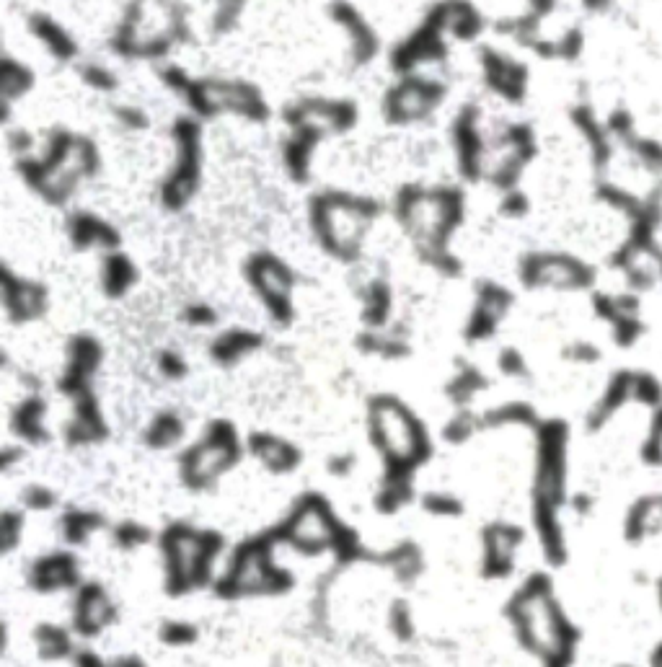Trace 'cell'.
I'll return each instance as SVG.
<instances>
[{
  "instance_id": "cell-40",
  "label": "cell",
  "mask_w": 662,
  "mask_h": 667,
  "mask_svg": "<svg viewBox=\"0 0 662 667\" xmlns=\"http://www.w3.org/2000/svg\"><path fill=\"white\" fill-rule=\"evenodd\" d=\"M37 647L44 660H63L70 655L73 642H70L68 631H63L60 626H39Z\"/></svg>"
},
{
  "instance_id": "cell-6",
  "label": "cell",
  "mask_w": 662,
  "mask_h": 667,
  "mask_svg": "<svg viewBox=\"0 0 662 667\" xmlns=\"http://www.w3.org/2000/svg\"><path fill=\"white\" fill-rule=\"evenodd\" d=\"M448 83L427 73L399 75L391 86L383 91L381 117L388 127H417L443 109L448 101Z\"/></svg>"
},
{
  "instance_id": "cell-52",
  "label": "cell",
  "mask_w": 662,
  "mask_h": 667,
  "mask_svg": "<svg viewBox=\"0 0 662 667\" xmlns=\"http://www.w3.org/2000/svg\"><path fill=\"white\" fill-rule=\"evenodd\" d=\"M425 510L432 515H458L461 512V502L450 494H430L425 499Z\"/></svg>"
},
{
  "instance_id": "cell-19",
  "label": "cell",
  "mask_w": 662,
  "mask_h": 667,
  "mask_svg": "<svg viewBox=\"0 0 662 667\" xmlns=\"http://www.w3.org/2000/svg\"><path fill=\"white\" fill-rule=\"evenodd\" d=\"M0 300H3L6 318L16 326L34 324V321L44 318L50 311V290H47V285L34 280V277L21 275L11 264L3 267Z\"/></svg>"
},
{
  "instance_id": "cell-1",
  "label": "cell",
  "mask_w": 662,
  "mask_h": 667,
  "mask_svg": "<svg viewBox=\"0 0 662 667\" xmlns=\"http://www.w3.org/2000/svg\"><path fill=\"white\" fill-rule=\"evenodd\" d=\"M386 205L378 197L352 189L326 187L306 200V223L313 241L329 259L357 264L365 254V241Z\"/></svg>"
},
{
  "instance_id": "cell-58",
  "label": "cell",
  "mask_w": 662,
  "mask_h": 667,
  "mask_svg": "<svg viewBox=\"0 0 662 667\" xmlns=\"http://www.w3.org/2000/svg\"><path fill=\"white\" fill-rule=\"evenodd\" d=\"M3 543H6V549H13V533L19 530L21 525V515L19 512H6L3 515Z\"/></svg>"
},
{
  "instance_id": "cell-7",
  "label": "cell",
  "mask_w": 662,
  "mask_h": 667,
  "mask_svg": "<svg viewBox=\"0 0 662 667\" xmlns=\"http://www.w3.org/2000/svg\"><path fill=\"white\" fill-rule=\"evenodd\" d=\"M244 280L257 295L267 316L277 326H290L295 318V287L298 275L277 251L257 249L244 259Z\"/></svg>"
},
{
  "instance_id": "cell-32",
  "label": "cell",
  "mask_w": 662,
  "mask_h": 667,
  "mask_svg": "<svg viewBox=\"0 0 662 667\" xmlns=\"http://www.w3.org/2000/svg\"><path fill=\"white\" fill-rule=\"evenodd\" d=\"M29 580L42 593H55V590H65L78 580V567L70 554H50L34 564Z\"/></svg>"
},
{
  "instance_id": "cell-28",
  "label": "cell",
  "mask_w": 662,
  "mask_h": 667,
  "mask_svg": "<svg viewBox=\"0 0 662 667\" xmlns=\"http://www.w3.org/2000/svg\"><path fill=\"white\" fill-rule=\"evenodd\" d=\"M450 42L476 44L489 29V21L474 0H443Z\"/></svg>"
},
{
  "instance_id": "cell-46",
  "label": "cell",
  "mask_w": 662,
  "mask_h": 667,
  "mask_svg": "<svg viewBox=\"0 0 662 667\" xmlns=\"http://www.w3.org/2000/svg\"><path fill=\"white\" fill-rule=\"evenodd\" d=\"M497 368H500V373L505 375V378H515V381H523V378L531 375L528 362H525L523 352H520L518 347H505V350L497 355Z\"/></svg>"
},
{
  "instance_id": "cell-47",
  "label": "cell",
  "mask_w": 662,
  "mask_h": 667,
  "mask_svg": "<svg viewBox=\"0 0 662 667\" xmlns=\"http://www.w3.org/2000/svg\"><path fill=\"white\" fill-rule=\"evenodd\" d=\"M182 318L187 321L192 329H213L218 324V311H215L210 303H202V300H194V303H187L182 311Z\"/></svg>"
},
{
  "instance_id": "cell-11",
  "label": "cell",
  "mask_w": 662,
  "mask_h": 667,
  "mask_svg": "<svg viewBox=\"0 0 662 667\" xmlns=\"http://www.w3.org/2000/svg\"><path fill=\"white\" fill-rule=\"evenodd\" d=\"M518 280L525 290H559L580 293L595 282V269L585 259L567 251L536 249L518 259Z\"/></svg>"
},
{
  "instance_id": "cell-48",
  "label": "cell",
  "mask_w": 662,
  "mask_h": 667,
  "mask_svg": "<svg viewBox=\"0 0 662 667\" xmlns=\"http://www.w3.org/2000/svg\"><path fill=\"white\" fill-rule=\"evenodd\" d=\"M158 373H161L166 381H182L184 375L189 373V365L182 352L163 350L161 355H158Z\"/></svg>"
},
{
  "instance_id": "cell-25",
  "label": "cell",
  "mask_w": 662,
  "mask_h": 667,
  "mask_svg": "<svg viewBox=\"0 0 662 667\" xmlns=\"http://www.w3.org/2000/svg\"><path fill=\"white\" fill-rule=\"evenodd\" d=\"M138 282H140V267L125 249L101 254L99 287L101 293H104V298L109 300L127 298V295L138 287Z\"/></svg>"
},
{
  "instance_id": "cell-57",
  "label": "cell",
  "mask_w": 662,
  "mask_h": 667,
  "mask_svg": "<svg viewBox=\"0 0 662 667\" xmlns=\"http://www.w3.org/2000/svg\"><path fill=\"white\" fill-rule=\"evenodd\" d=\"M391 626H394V631L401 636V639H409V636H412V616H409L404 603H399L394 611H391Z\"/></svg>"
},
{
  "instance_id": "cell-3",
  "label": "cell",
  "mask_w": 662,
  "mask_h": 667,
  "mask_svg": "<svg viewBox=\"0 0 662 667\" xmlns=\"http://www.w3.org/2000/svg\"><path fill=\"white\" fill-rule=\"evenodd\" d=\"M13 171L47 207L63 210L73 202L86 176L81 169V132L57 125L44 135L37 153L13 158Z\"/></svg>"
},
{
  "instance_id": "cell-23",
  "label": "cell",
  "mask_w": 662,
  "mask_h": 667,
  "mask_svg": "<svg viewBox=\"0 0 662 667\" xmlns=\"http://www.w3.org/2000/svg\"><path fill=\"white\" fill-rule=\"evenodd\" d=\"M26 32L47 55L60 65L81 63V42L68 26L47 11H32L26 16Z\"/></svg>"
},
{
  "instance_id": "cell-24",
  "label": "cell",
  "mask_w": 662,
  "mask_h": 667,
  "mask_svg": "<svg viewBox=\"0 0 662 667\" xmlns=\"http://www.w3.org/2000/svg\"><path fill=\"white\" fill-rule=\"evenodd\" d=\"M37 88V73L29 63L13 55H3L0 60V122H11L13 106L32 94Z\"/></svg>"
},
{
  "instance_id": "cell-2",
  "label": "cell",
  "mask_w": 662,
  "mask_h": 667,
  "mask_svg": "<svg viewBox=\"0 0 662 667\" xmlns=\"http://www.w3.org/2000/svg\"><path fill=\"white\" fill-rule=\"evenodd\" d=\"M158 81L166 91L179 96L187 114L200 122L231 114L249 125H264L272 117L267 96L254 81L246 78H223V75H192L176 63H163L158 68Z\"/></svg>"
},
{
  "instance_id": "cell-35",
  "label": "cell",
  "mask_w": 662,
  "mask_h": 667,
  "mask_svg": "<svg viewBox=\"0 0 662 667\" xmlns=\"http://www.w3.org/2000/svg\"><path fill=\"white\" fill-rule=\"evenodd\" d=\"M487 386H489L487 375L481 373L476 365L461 362V368H458L456 373H453V378L445 383V393H448V399L456 406H469L471 399H476Z\"/></svg>"
},
{
  "instance_id": "cell-31",
  "label": "cell",
  "mask_w": 662,
  "mask_h": 667,
  "mask_svg": "<svg viewBox=\"0 0 662 667\" xmlns=\"http://www.w3.org/2000/svg\"><path fill=\"white\" fill-rule=\"evenodd\" d=\"M114 616V608L109 603L107 593L101 590L99 585H86L78 595V603H75V626L81 634L94 636L99 634L104 626H109Z\"/></svg>"
},
{
  "instance_id": "cell-15",
  "label": "cell",
  "mask_w": 662,
  "mask_h": 667,
  "mask_svg": "<svg viewBox=\"0 0 662 667\" xmlns=\"http://www.w3.org/2000/svg\"><path fill=\"white\" fill-rule=\"evenodd\" d=\"M238 458V437L228 422H215L210 435L200 445H194L184 456V481L189 487H207L213 484L223 471L233 466Z\"/></svg>"
},
{
  "instance_id": "cell-17",
  "label": "cell",
  "mask_w": 662,
  "mask_h": 667,
  "mask_svg": "<svg viewBox=\"0 0 662 667\" xmlns=\"http://www.w3.org/2000/svg\"><path fill=\"white\" fill-rule=\"evenodd\" d=\"M515 306V293L497 280H479L474 287V303L463 326V339L469 344L489 342L500 331Z\"/></svg>"
},
{
  "instance_id": "cell-33",
  "label": "cell",
  "mask_w": 662,
  "mask_h": 667,
  "mask_svg": "<svg viewBox=\"0 0 662 667\" xmlns=\"http://www.w3.org/2000/svg\"><path fill=\"white\" fill-rule=\"evenodd\" d=\"M357 350L363 355L381 357V360H406L412 355V344L404 334H396V331L388 329H363L355 339Z\"/></svg>"
},
{
  "instance_id": "cell-22",
  "label": "cell",
  "mask_w": 662,
  "mask_h": 667,
  "mask_svg": "<svg viewBox=\"0 0 662 667\" xmlns=\"http://www.w3.org/2000/svg\"><path fill=\"white\" fill-rule=\"evenodd\" d=\"M329 138V132L321 125H298L290 127L288 135L282 138L280 143V161L282 171L288 176L293 184L303 187L308 184L313 176V161H316V153L324 145V140Z\"/></svg>"
},
{
  "instance_id": "cell-4",
  "label": "cell",
  "mask_w": 662,
  "mask_h": 667,
  "mask_svg": "<svg viewBox=\"0 0 662 667\" xmlns=\"http://www.w3.org/2000/svg\"><path fill=\"white\" fill-rule=\"evenodd\" d=\"M469 215V197L461 181H440L430 187L427 210L417 231L409 236L417 259L445 280L463 277V259L453 251V238L461 233Z\"/></svg>"
},
{
  "instance_id": "cell-12",
  "label": "cell",
  "mask_w": 662,
  "mask_h": 667,
  "mask_svg": "<svg viewBox=\"0 0 662 667\" xmlns=\"http://www.w3.org/2000/svg\"><path fill=\"white\" fill-rule=\"evenodd\" d=\"M448 143L453 169H456L461 184L487 181L492 145L481 127V106L476 101H466L458 106V112L453 114L448 125Z\"/></svg>"
},
{
  "instance_id": "cell-20",
  "label": "cell",
  "mask_w": 662,
  "mask_h": 667,
  "mask_svg": "<svg viewBox=\"0 0 662 667\" xmlns=\"http://www.w3.org/2000/svg\"><path fill=\"white\" fill-rule=\"evenodd\" d=\"M104 362V347L94 334H75L65 347V368L60 375V391L70 399H81L91 393L96 373Z\"/></svg>"
},
{
  "instance_id": "cell-21",
  "label": "cell",
  "mask_w": 662,
  "mask_h": 667,
  "mask_svg": "<svg viewBox=\"0 0 662 667\" xmlns=\"http://www.w3.org/2000/svg\"><path fill=\"white\" fill-rule=\"evenodd\" d=\"M65 238L78 254H88V251L109 254V251L122 249L125 244V236L112 220L94 210H83V207L65 215Z\"/></svg>"
},
{
  "instance_id": "cell-14",
  "label": "cell",
  "mask_w": 662,
  "mask_h": 667,
  "mask_svg": "<svg viewBox=\"0 0 662 667\" xmlns=\"http://www.w3.org/2000/svg\"><path fill=\"white\" fill-rule=\"evenodd\" d=\"M285 127L321 125L331 138H344L360 125V104L347 96H300L282 109Z\"/></svg>"
},
{
  "instance_id": "cell-30",
  "label": "cell",
  "mask_w": 662,
  "mask_h": 667,
  "mask_svg": "<svg viewBox=\"0 0 662 667\" xmlns=\"http://www.w3.org/2000/svg\"><path fill=\"white\" fill-rule=\"evenodd\" d=\"M427 200H430V187L422 181H404L391 197V215L406 238L417 231L419 220L427 210Z\"/></svg>"
},
{
  "instance_id": "cell-29",
  "label": "cell",
  "mask_w": 662,
  "mask_h": 667,
  "mask_svg": "<svg viewBox=\"0 0 662 667\" xmlns=\"http://www.w3.org/2000/svg\"><path fill=\"white\" fill-rule=\"evenodd\" d=\"M520 530L513 525H492L484 533V572L489 577H505L513 569L515 551L520 543Z\"/></svg>"
},
{
  "instance_id": "cell-49",
  "label": "cell",
  "mask_w": 662,
  "mask_h": 667,
  "mask_svg": "<svg viewBox=\"0 0 662 667\" xmlns=\"http://www.w3.org/2000/svg\"><path fill=\"white\" fill-rule=\"evenodd\" d=\"M476 427H479V419L471 417L469 412H461L458 417L450 419V424L445 427V435H448L453 443H463L466 437L474 435Z\"/></svg>"
},
{
  "instance_id": "cell-34",
  "label": "cell",
  "mask_w": 662,
  "mask_h": 667,
  "mask_svg": "<svg viewBox=\"0 0 662 667\" xmlns=\"http://www.w3.org/2000/svg\"><path fill=\"white\" fill-rule=\"evenodd\" d=\"M249 448L251 453H254L269 471H275V474H288V471H293L300 461V453L295 445L285 443L280 437L264 435V432L251 437Z\"/></svg>"
},
{
  "instance_id": "cell-16",
  "label": "cell",
  "mask_w": 662,
  "mask_h": 667,
  "mask_svg": "<svg viewBox=\"0 0 662 667\" xmlns=\"http://www.w3.org/2000/svg\"><path fill=\"white\" fill-rule=\"evenodd\" d=\"M476 60H479L481 83L489 94L510 106L525 104L531 91V70L523 60L505 50H497L492 44H481Z\"/></svg>"
},
{
  "instance_id": "cell-51",
  "label": "cell",
  "mask_w": 662,
  "mask_h": 667,
  "mask_svg": "<svg viewBox=\"0 0 662 667\" xmlns=\"http://www.w3.org/2000/svg\"><path fill=\"white\" fill-rule=\"evenodd\" d=\"M114 541H117L122 549H135L138 543L148 541V530L135 523H122L114 530Z\"/></svg>"
},
{
  "instance_id": "cell-26",
  "label": "cell",
  "mask_w": 662,
  "mask_h": 667,
  "mask_svg": "<svg viewBox=\"0 0 662 667\" xmlns=\"http://www.w3.org/2000/svg\"><path fill=\"white\" fill-rule=\"evenodd\" d=\"M264 347V334L257 329H246V326H233V329L220 331L218 337L210 342V360L220 368H233L246 357L257 355Z\"/></svg>"
},
{
  "instance_id": "cell-50",
  "label": "cell",
  "mask_w": 662,
  "mask_h": 667,
  "mask_svg": "<svg viewBox=\"0 0 662 667\" xmlns=\"http://www.w3.org/2000/svg\"><path fill=\"white\" fill-rule=\"evenodd\" d=\"M8 148H11L13 158L29 156V153H37V140L29 130L24 127H16V130L8 132Z\"/></svg>"
},
{
  "instance_id": "cell-38",
  "label": "cell",
  "mask_w": 662,
  "mask_h": 667,
  "mask_svg": "<svg viewBox=\"0 0 662 667\" xmlns=\"http://www.w3.org/2000/svg\"><path fill=\"white\" fill-rule=\"evenodd\" d=\"M44 414H47V404L39 396H29L19 404L16 414H13V427L24 440H44Z\"/></svg>"
},
{
  "instance_id": "cell-54",
  "label": "cell",
  "mask_w": 662,
  "mask_h": 667,
  "mask_svg": "<svg viewBox=\"0 0 662 667\" xmlns=\"http://www.w3.org/2000/svg\"><path fill=\"white\" fill-rule=\"evenodd\" d=\"M525 3V16H531L533 21L538 24H546L549 16H554L556 6H559V0H523Z\"/></svg>"
},
{
  "instance_id": "cell-39",
  "label": "cell",
  "mask_w": 662,
  "mask_h": 667,
  "mask_svg": "<svg viewBox=\"0 0 662 667\" xmlns=\"http://www.w3.org/2000/svg\"><path fill=\"white\" fill-rule=\"evenodd\" d=\"M184 435V422L179 414L174 412H161L153 417L148 427V443L153 448H171L182 440Z\"/></svg>"
},
{
  "instance_id": "cell-44",
  "label": "cell",
  "mask_w": 662,
  "mask_h": 667,
  "mask_svg": "<svg viewBox=\"0 0 662 667\" xmlns=\"http://www.w3.org/2000/svg\"><path fill=\"white\" fill-rule=\"evenodd\" d=\"M536 422V412H533L528 404H520V401H510V404L500 406V409H492V412L484 417L487 427H502V424H531Z\"/></svg>"
},
{
  "instance_id": "cell-9",
  "label": "cell",
  "mask_w": 662,
  "mask_h": 667,
  "mask_svg": "<svg viewBox=\"0 0 662 667\" xmlns=\"http://www.w3.org/2000/svg\"><path fill=\"white\" fill-rule=\"evenodd\" d=\"M450 44L443 0H435L412 32H406L388 50V70L399 78L422 73L430 65H443L450 55Z\"/></svg>"
},
{
  "instance_id": "cell-41",
  "label": "cell",
  "mask_w": 662,
  "mask_h": 667,
  "mask_svg": "<svg viewBox=\"0 0 662 667\" xmlns=\"http://www.w3.org/2000/svg\"><path fill=\"white\" fill-rule=\"evenodd\" d=\"M60 528H63L65 541L68 543H83L91 538L94 530L101 528V518L88 510H73L65 515V520Z\"/></svg>"
},
{
  "instance_id": "cell-18",
  "label": "cell",
  "mask_w": 662,
  "mask_h": 667,
  "mask_svg": "<svg viewBox=\"0 0 662 667\" xmlns=\"http://www.w3.org/2000/svg\"><path fill=\"white\" fill-rule=\"evenodd\" d=\"M326 16L347 39V55H350L352 68H368L381 57V34L352 0H329Z\"/></svg>"
},
{
  "instance_id": "cell-45",
  "label": "cell",
  "mask_w": 662,
  "mask_h": 667,
  "mask_svg": "<svg viewBox=\"0 0 662 667\" xmlns=\"http://www.w3.org/2000/svg\"><path fill=\"white\" fill-rule=\"evenodd\" d=\"M419 567H422V559H419V551L414 549L412 543H404V546H399L391 554V569H394L401 582L412 580L414 574L419 572Z\"/></svg>"
},
{
  "instance_id": "cell-5",
  "label": "cell",
  "mask_w": 662,
  "mask_h": 667,
  "mask_svg": "<svg viewBox=\"0 0 662 667\" xmlns=\"http://www.w3.org/2000/svg\"><path fill=\"white\" fill-rule=\"evenodd\" d=\"M169 135L174 156L158 181L156 200L163 212L179 215L197 200L205 179V122L184 112L171 122Z\"/></svg>"
},
{
  "instance_id": "cell-13",
  "label": "cell",
  "mask_w": 662,
  "mask_h": 667,
  "mask_svg": "<svg viewBox=\"0 0 662 667\" xmlns=\"http://www.w3.org/2000/svg\"><path fill=\"white\" fill-rule=\"evenodd\" d=\"M538 153H541V148H538L533 125L510 122V125L502 127L497 143L492 145V153H489L487 181L492 184V189H497L500 194L518 189L525 171L531 169Z\"/></svg>"
},
{
  "instance_id": "cell-10",
  "label": "cell",
  "mask_w": 662,
  "mask_h": 667,
  "mask_svg": "<svg viewBox=\"0 0 662 667\" xmlns=\"http://www.w3.org/2000/svg\"><path fill=\"white\" fill-rule=\"evenodd\" d=\"M179 44L161 26L148 32V0H127L109 37V52L127 63H166Z\"/></svg>"
},
{
  "instance_id": "cell-56",
  "label": "cell",
  "mask_w": 662,
  "mask_h": 667,
  "mask_svg": "<svg viewBox=\"0 0 662 667\" xmlns=\"http://www.w3.org/2000/svg\"><path fill=\"white\" fill-rule=\"evenodd\" d=\"M163 642L169 644H189L194 642V626L189 624H169L163 626Z\"/></svg>"
},
{
  "instance_id": "cell-53",
  "label": "cell",
  "mask_w": 662,
  "mask_h": 667,
  "mask_svg": "<svg viewBox=\"0 0 662 667\" xmlns=\"http://www.w3.org/2000/svg\"><path fill=\"white\" fill-rule=\"evenodd\" d=\"M564 357H567L569 362H582V365H588V362H595L600 357L598 347L590 342H572L564 350Z\"/></svg>"
},
{
  "instance_id": "cell-42",
  "label": "cell",
  "mask_w": 662,
  "mask_h": 667,
  "mask_svg": "<svg viewBox=\"0 0 662 667\" xmlns=\"http://www.w3.org/2000/svg\"><path fill=\"white\" fill-rule=\"evenodd\" d=\"M112 117L125 132H135V135H138V132L150 130L148 109H143L140 104H132V101H119V104H114Z\"/></svg>"
},
{
  "instance_id": "cell-8",
  "label": "cell",
  "mask_w": 662,
  "mask_h": 667,
  "mask_svg": "<svg viewBox=\"0 0 662 667\" xmlns=\"http://www.w3.org/2000/svg\"><path fill=\"white\" fill-rule=\"evenodd\" d=\"M370 430L396 468H409L406 463L419 461L427 453L422 424L396 396H375L370 401Z\"/></svg>"
},
{
  "instance_id": "cell-36",
  "label": "cell",
  "mask_w": 662,
  "mask_h": 667,
  "mask_svg": "<svg viewBox=\"0 0 662 667\" xmlns=\"http://www.w3.org/2000/svg\"><path fill=\"white\" fill-rule=\"evenodd\" d=\"M78 70V81L88 88V91H94L99 96H114L122 88V81H119L117 70L109 68L107 63H101V60H81V63L75 65Z\"/></svg>"
},
{
  "instance_id": "cell-55",
  "label": "cell",
  "mask_w": 662,
  "mask_h": 667,
  "mask_svg": "<svg viewBox=\"0 0 662 667\" xmlns=\"http://www.w3.org/2000/svg\"><path fill=\"white\" fill-rule=\"evenodd\" d=\"M52 502H55V494L42 484H34L24 492V505L32 507V510H47V507H52Z\"/></svg>"
},
{
  "instance_id": "cell-27",
  "label": "cell",
  "mask_w": 662,
  "mask_h": 667,
  "mask_svg": "<svg viewBox=\"0 0 662 667\" xmlns=\"http://www.w3.org/2000/svg\"><path fill=\"white\" fill-rule=\"evenodd\" d=\"M396 295L386 277H373L360 290V321L363 329H388L394 318Z\"/></svg>"
},
{
  "instance_id": "cell-59",
  "label": "cell",
  "mask_w": 662,
  "mask_h": 667,
  "mask_svg": "<svg viewBox=\"0 0 662 667\" xmlns=\"http://www.w3.org/2000/svg\"><path fill=\"white\" fill-rule=\"evenodd\" d=\"M83 3H86V0H83Z\"/></svg>"
},
{
  "instance_id": "cell-37",
  "label": "cell",
  "mask_w": 662,
  "mask_h": 667,
  "mask_svg": "<svg viewBox=\"0 0 662 667\" xmlns=\"http://www.w3.org/2000/svg\"><path fill=\"white\" fill-rule=\"evenodd\" d=\"M249 6L251 0H213V13L207 21V29H210L213 39L231 37L244 21V13Z\"/></svg>"
},
{
  "instance_id": "cell-43",
  "label": "cell",
  "mask_w": 662,
  "mask_h": 667,
  "mask_svg": "<svg viewBox=\"0 0 662 667\" xmlns=\"http://www.w3.org/2000/svg\"><path fill=\"white\" fill-rule=\"evenodd\" d=\"M533 205L531 197L523 192V189H510V192L500 194V202H497V215L502 220H510V223H520L531 215Z\"/></svg>"
}]
</instances>
